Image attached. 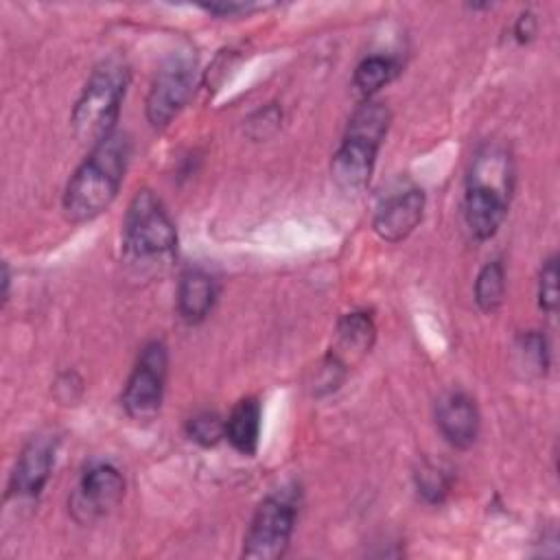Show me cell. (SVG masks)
<instances>
[{
  "mask_svg": "<svg viewBox=\"0 0 560 560\" xmlns=\"http://www.w3.org/2000/svg\"><path fill=\"white\" fill-rule=\"evenodd\" d=\"M129 147L127 133L116 129L90 149L63 190V212L68 221H92L112 206L127 171Z\"/></svg>",
  "mask_w": 560,
  "mask_h": 560,
  "instance_id": "cell-1",
  "label": "cell"
},
{
  "mask_svg": "<svg viewBox=\"0 0 560 560\" xmlns=\"http://www.w3.org/2000/svg\"><path fill=\"white\" fill-rule=\"evenodd\" d=\"M392 114L385 103L365 98L350 116L339 149L332 155L330 171L339 188L357 192L368 186L376 153L387 136Z\"/></svg>",
  "mask_w": 560,
  "mask_h": 560,
  "instance_id": "cell-2",
  "label": "cell"
},
{
  "mask_svg": "<svg viewBox=\"0 0 560 560\" xmlns=\"http://www.w3.org/2000/svg\"><path fill=\"white\" fill-rule=\"evenodd\" d=\"M129 85V70L118 59L98 63L85 81L70 116L72 131L92 147L116 131L120 105Z\"/></svg>",
  "mask_w": 560,
  "mask_h": 560,
  "instance_id": "cell-3",
  "label": "cell"
},
{
  "mask_svg": "<svg viewBox=\"0 0 560 560\" xmlns=\"http://www.w3.org/2000/svg\"><path fill=\"white\" fill-rule=\"evenodd\" d=\"M510 206V160L499 149L477 155L464 195V219L477 241L492 238Z\"/></svg>",
  "mask_w": 560,
  "mask_h": 560,
  "instance_id": "cell-4",
  "label": "cell"
},
{
  "mask_svg": "<svg viewBox=\"0 0 560 560\" xmlns=\"http://www.w3.org/2000/svg\"><path fill=\"white\" fill-rule=\"evenodd\" d=\"M122 245L133 260L164 258L175 252V225L153 190L142 188L129 201L122 221Z\"/></svg>",
  "mask_w": 560,
  "mask_h": 560,
  "instance_id": "cell-5",
  "label": "cell"
},
{
  "mask_svg": "<svg viewBox=\"0 0 560 560\" xmlns=\"http://www.w3.org/2000/svg\"><path fill=\"white\" fill-rule=\"evenodd\" d=\"M298 518L295 499L287 492L265 497L245 532L241 556L247 560H278L287 553Z\"/></svg>",
  "mask_w": 560,
  "mask_h": 560,
  "instance_id": "cell-6",
  "label": "cell"
},
{
  "mask_svg": "<svg viewBox=\"0 0 560 560\" xmlns=\"http://www.w3.org/2000/svg\"><path fill=\"white\" fill-rule=\"evenodd\" d=\"M197 61L188 50L173 52L158 70L147 94V120L151 127H166L188 103L195 90Z\"/></svg>",
  "mask_w": 560,
  "mask_h": 560,
  "instance_id": "cell-7",
  "label": "cell"
},
{
  "mask_svg": "<svg viewBox=\"0 0 560 560\" xmlns=\"http://www.w3.org/2000/svg\"><path fill=\"white\" fill-rule=\"evenodd\" d=\"M166 370H168L166 346L158 339L144 343L122 392V407L129 418L151 420L158 416L164 398Z\"/></svg>",
  "mask_w": 560,
  "mask_h": 560,
  "instance_id": "cell-8",
  "label": "cell"
},
{
  "mask_svg": "<svg viewBox=\"0 0 560 560\" xmlns=\"http://www.w3.org/2000/svg\"><path fill=\"white\" fill-rule=\"evenodd\" d=\"M125 494L120 470L107 462L88 466L70 497V512L79 523H92L114 510Z\"/></svg>",
  "mask_w": 560,
  "mask_h": 560,
  "instance_id": "cell-9",
  "label": "cell"
},
{
  "mask_svg": "<svg viewBox=\"0 0 560 560\" xmlns=\"http://www.w3.org/2000/svg\"><path fill=\"white\" fill-rule=\"evenodd\" d=\"M57 446H59V438L52 431H42L33 435L15 459V466L9 479V494H13L15 499L39 497L52 475Z\"/></svg>",
  "mask_w": 560,
  "mask_h": 560,
  "instance_id": "cell-10",
  "label": "cell"
},
{
  "mask_svg": "<svg viewBox=\"0 0 560 560\" xmlns=\"http://www.w3.org/2000/svg\"><path fill=\"white\" fill-rule=\"evenodd\" d=\"M435 422L444 440L455 448L472 446L481 427L479 409L464 392H448L438 400Z\"/></svg>",
  "mask_w": 560,
  "mask_h": 560,
  "instance_id": "cell-11",
  "label": "cell"
},
{
  "mask_svg": "<svg viewBox=\"0 0 560 560\" xmlns=\"http://www.w3.org/2000/svg\"><path fill=\"white\" fill-rule=\"evenodd\" d=\"M424 203L427 199L420 188H409L392 195L383 201L374 217V232L387 243H398L407 238L422 221Z\"/></svg>",
  "mask_w": 560,
  "mask_h": 560,
  "instance_id": "cell-12",
  "label": "cell"
},
{
  "mask_svg": "<svg viewBox=\"0 0 560 560\" xmlns=\"http://www.w3.org/2000/svg\"><path fill=\"white\" fill-rule=\"evenodd\" d=\"M219 295L217 280L201 267H190L177 282V313L186 324L203 322L214 308Z\"/></svg>",
  "mask_w": 560,
  "mask_h": 560,
  "instance_id": "cell-13",
  "label": "cell"
},
{
  "mask_svg": "<svg viewBox=\"0 0 560 560\" xmlns=\"http://www.w3.org/2000/svg\"><path fill=\"white\" fill-rule=\"evenodd\" d=\"M260 420H262V407L254 396L241 398L232 407L225 420V440L232 444L236 453L252 457L258 451Z\"/></svg>",
  "mask_w": 560,
  "mask_h": 560,
  "instance_id": "cell-14",
  "label": "cell"
},
{
  "mask_svg": "<svg viewBox=\"0 0 560 560\" xmlns=\"http://www.w3.org/2000/svg\"><path fill=\"white\" fill-rule=\"evenodd\" d=\"M374 335H376L374 322H372L370 313H365V311L346 313L337 324L339 348L343 352H350L357 357L370 352V348L374 343Z\"/></svg>",
  "mask_w": 560,
  "mask_h": 560,
  "instance_id": "cell-15",
  "label": "cell"
},
{
  "mask_svg": "<svg viewBox=\"0 0 560 560\" xmlns=\"http://www.w3.org/2000/svg\"><path fill=\"white\" fill-rule=\"evenodd\" d=\"M398 74V61L387 55H370L361 59L354 68L352 83L365 96L372 98L381 88H385Z\"/></svg>",
  "mask_w": 560,
  "mask_h": 560,
  "instance_id": "cell-16",
  "label": "cell"
},
{
  "mask_svg": "<svg viewBox=\"0 0 560 560\" xmlns=\"http://www.w3.org/2000/svg\"><path fill=\"white\" fill-rule=\"evenodd\" d=\"M413 483L418 494L427 501V503H442L453 486V470L448 464L444 462H435L424 457L416 472H413Z\"/></svg>",
  "mask_w": 560,
  "mask_h": 560,
  "instance_id": "cell-17",
  "label": "cell"
},
{
  "mask_svg": "<svg viewBox=\"0 0 560 560\" xmlns=\"http://www.w3.org/2000/svg\"><path fill=\"white\" fill-rule=\"evenodd\" d=\"M505 298V267L501 260H488L475 280V302L483 313H492Z\"/></svg>",
  "mask_w": 560,
  "mask_h": 560,
  "instance_id": "cell-18",
  "label": "cell"
},
{
  "mask_svg": "<svg viewBox=\"0 0 560 560\" xmlns=\"http://www.w3.org/2000/svg\"><path fill=\"white\" fill-rule=\"evenodd\" d=\"M516 352H518L521 363L525 365L527 372H534V374H545L547 372L549 348H547L545 335H540L538 330H529V332L521 335L518 343H516Z\"/></svg>",
  "mask_w": 560,
  "mask_h": 560,
  "instance_id": "cell-19",
  "label": "cell"
},
{
  "mask_svg": "<svg viewBox=\"0 0 560 560\" xmlns=\"http://www.w3.org/2000/svg\"><path fill=\"white\" fill-rule=\"evenodd\" d=\"M186 435L201 446H214L221 438H225V420H221V416L214 411H199L188 418Z\"/></svg>",
  "mask_w": 560,
  "mask_h": 560,
  "instance_id": "cell-20",
  "label": "cell"
},
{
  "mask_svg": "<svg viewBox=\"0 0 560 560\" xmlns=\"http://www.w3.org/2000/svg\"><path fill=\"white\" fill-rule=\"evenodd\" d=\"M538 306L553 315L558 308V256L551 254L538 273Z\"/></svg>",
  "mask_w": 560,
  "mask_h": 560,
  "instance_id": "cell-21",
  "label": "cell"
},
{
  "mask_svg": "<svg viewBox=\"0 0 560 560\" xmlns=\"http://www.w3.org/2000/svg\"><path fill=\"white\" fill-rule=\"evenodd\" d=\"M534 33H536V20H534V15H532L529 11H527V13H521L518 20H516V24H514V37H516V42L525 44V42H529V39L534 37Z\"/></svg>",
  "mask_w": 560,
  "mask_h": 560,
  "instance_id": "cell-22",
  "label": "cell"
},
{
  "mask_svg": "<svg viewBox=\"0 0 560 560\" xmlns=\"http://www.w3.org/2000/svg\"><path fill=\"white\" fill-rule=\"evenodd\" d=\"M203 9L212 15H221V18L228 15L230 18V15H236V13H247L254 7L252 4H232V2H228V4H203Z\"/></svg>",
  "mask_w": 560,
  "mask_h": 560,
  "instance_id": "cell-23",
  "label": "cell"
},
{
  "mask_svg": "<svg viewBox=\"0 0 560 560\" xmlns=\"http://www.w3.org/2000/svg\"><path fill=\"white\" fill-rule=\"evenodd\" d=\"M9 282H11V276H9V267L4 265L2 267V302L9 300Z\"/></svg>",
  "mask_w": 560,
  "mask_h": 560,
  "instance_id": "cell-24",
  "label": "cell"
}]
</instances>
